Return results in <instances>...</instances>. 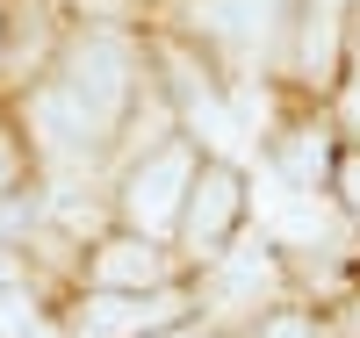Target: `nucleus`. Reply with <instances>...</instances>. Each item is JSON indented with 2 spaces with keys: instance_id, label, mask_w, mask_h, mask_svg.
Instances as JSON below:
<instances>
[{
  "instance_id": "nucleus-9",
  "label": "nucleus",
  "mask_w": 360,
  "mask_h": 338,
  "mask_svg": "<svg viewBox=\"0 0 360 338\" xmlns=\"http://www.w3.org/2000/svg\"><path fill=\"white\" fill-rule=\"evenodd\" d=\"M159 273H166V252H159L144 230L108 238L101 252H94V281H101V288H159Z\"/></svg>"
},
{
  "instance_id": "nucleus-17",
  "label": "nucleus",
  "mask_w": 360,
  "mask_h": 338,
  "mask_svg": "<svg viewBox=\"0 0 360 338\" xmlns=\"http://www.w3.org/2000/svg\"><path fill=\"white\" fill-rule=\"evenodd\" d=\"M22 338H58V331H51V324H44V317H37V324H29V331H22Z\"/></svg>"
},
{
  "instance_id": "nucleus-3",
  "label": "nucleus",
  "mask_w": 360,
  "mask_h": 338,
  "mask_svg": "<svg viewBox=\"0 0 360 338\" xmlns=\"http://www.w3.org/2000/svg\"><path fill=\"white\" fill-rule=\"evenodd\" d=\"M259 223H266V238H281V245H332L339 238L324 195L303 188V180H288L281 166H259Z\"/></svg>"
},
{
  "instance_id": "nucleus-16",
  "label": "nucleus",
  "mask_w": 360,
  "mask_h": 338,
  "mask_svg": "<svg viewBox=\"0 0 360 338\" xmlns=\"http://www.w3.org/2000/svg\"><path fill=\"white\" fill-rule=\"evenodd\" d=\"M0 288H15V252L0 245Z\"/></svg>"
},
{
  "instance_id": "nucleus-11",
  "label": "nucleus",
  "mask_w": 360,
  "mask_h": 338,
  "mask_svg": "<svg viewBox=\"0 0 360 338\" xmlns=\"http://www.w3.org/2000/svg\"><path fill=\"white\" fill-rule=\"evenodd\" d=\"M288 180H303V188H317V180H324V137L317 130H295V144L281 151V159H274Z\"/></svg>"
},
{
  "instance_id": "nucleus-15",
  "label": "nucleus",
  "mask_w": 360,
  "mask_h": 338,
  "mask_svg": "<svg viewBox=\"0 0 360 338\" xmlns=\"http://www.w3.org/2000/svg\"><path fill=\"white\" fill-rule=\"evenodd\" d=\"M339 195H346V209L360 216V151H353V159L339 166Z\"/></svg>"
},
{
  "instance_id": "nucleus-2",
  "label": "nucleus",
  "mask_w": 360,
  "mask_h": 338,
  "mask_svg": "<svg viewBox=\"0 0 360 338\" xmlns=\"http://www.w3.org/2000/svg\"><path fill=\"white\" fill-rule=\"evenodd\" d=\"M188 188H195V159H188V151H152V159L123 180V216H130V230L166 238L180 223V209H188Z\"/></svg>"
},
{
  "instance_id": "nucleus-10",
  "label": "nucleus",
  "mask_w": 360,
  "mask_h": 338,
  "mask_svg": "<svg viewBox=\"0 0 360 338\" xmlns=\"http://www.w3.org/2000/svg\"><path fill=\"white\" fill-rule=\"evenodd\" d=\"M332 51H339V8L332 0H310V22H303V51H295V65L310 79H332Z\"/></svg>"
},
{
  "instance_id": "nucleus-5",
  "label": "nucleus",
  "mask_w": 360,
  "mask_h": 338,
  "mask_svg": "<svg viewBox=\"0 0 360 338\" xmlns=\"http://www.w3.org/2000/svg\"><path fill=\"white\" fill-rule=\"evenodd\" d=\"M166 72H173V101H180V115H188V130H195L209 151H224V159H245V151H252V130L224 108V94H217V86H209V79H202L180 51L166 58Z\"/></svg>"
},
{
  "instance_id": "nucleus-6",
  "label": "nucleus",
  "mask_w": 360,
  "mask_h": 338,
  "mask_svg": "<svg viewBox=\"0 0 360 338\" xmlns=\"http://www.w3.org/2000/svg\"><path fill=\"white\" fill-rule=\"evenodd\" d=\"M274 288H281V266H274V252H266V238L209 259V302H217L224 317H252L259 302H274Z\"/></svg>"
},
{
  "instance_id": "nucleus-4",
  "label": "nucleus",
  "mask_w": 360,
  "mask_h": 338,
  "mask_svg": "<svg viewBox=\"0 0 360 338\" xmlns=\"http://www.w3.org/2000/svg\"><path fill=\"white\" fill-rule=\"evenodd\" d=\"M238 209H245V180H238V166H202L195 188H188V209H180V238L195 245V259H217V245L231 238Z\"/></svg>"
},
{
  "instance_id": "nucleus-7",
  "label": "nucleus",
  "mask_w": 360,
  "mask_h": 338,
  "mask_svg": "<svg viewBox=\"0 0 360 338\" xmlns=\"http://www.w3.org/2000/svg\"><path fill=\"white\" fill-rule=\"evenodd\" d=\"M188 302L180 295H166V288H101L94 302H86V338H144V331H159V324H173Z\"/></svg>"
},
{
  "instance_id": "nucleus-1",
  "label": "nucleus",
  "mask_w": 360,
  "mask_h": 338,
  "mask_svg": "<svg viewBox=\"0 0 360 338\" xmlns=\"http://www.w3.org/2000/svg\"><path fill=\"white\" fill-rule=\"evenodd\" d=\"M130 79H137V58H130L123 37H86L65 58V79L58 86H65V101L108 137L115 122H123V108H130Z\"/></svg>"
},
{
  "instance_id": "nucleus-13",
  "label": "nucleus",
  "mask_w": 360,
  "mask_h": 338,
  "mask_svg": "<svg viewBox=\"0 0 360 338\" xmlns=\"http://www.w3.org/2000/svg\"><path fill=\"white\" fill-rule=\"evenodd\" d=\"M346 122L360 130V29H353V65H346Z\"/></svg>"
},
{
  "instance_id": "nucleus-18",
  "label": "nucleus",
  "mask_w": 360,
  "mask_h": 338,
  "mask_svg": "<svg viewBox=\"0 0 360 338\" xmlns=\"http://www.w3.org/2000/svg\"><path fill=\"white\" fill-rule=\"evenodd\" d=\"M166 338H195V331H166Z\"/></svg>"
},
{
  "instance_id": "nucleus-12",
  "label": "nucleus",
  "mask_w": 360,
  "mask_h": 338,
  "mask_svg": "<svg viewBox=\"0 0 360 338\" xmlns=\"http://www.w3.org/2000/svg\"><path fill=\"white\" fill-rule=\"evenodd\" d=\"M259 338H324V331H317V317H303V310H274V317L259 324Z\"/></svg>"
},
{
  "instance_id": "nucleus-19",
  "label": "nucleus",
  "mask_w": 360,
  "mask_h": 338,
  "mask_svg": "<svg viewBox=\"0 0 360 338\" xmlns=\"http://www.w3.org/2000/svg\"><path fill=\"white\" fill-rule=\"evenodd\" d=\"M332 8H346V0H332Z\"/></svg>"
},
{
  "instance_id": "nucleus-14",
  "label": "nucleus",
  "mask_w": 360,
  "mask_h": 338,
  "mask_svg": "<svg viewBox=\"0 0 360 338\" xmlns=\"http://www.w3.org/2000/svg\"><path fill=\"white\" fill-rule=\"evenodd\" d=\"M15 180H22V151H15V137H8V130H0V195H8Z\"/></svg>"
},
{
  "instance_id": "nucleus-8",
  "label": "nucleus",
  "mask_w": 360,
  "mask_h": 338,
  "mask_svg": "<svg viewBox=\"0 0 360 338\" xmlns=\"http://www.w3.org/2000/svg\"><path fill=\"white\" fill-rule=\"evenodd\" d=\"M188 22L202 29V37L231 44V51H259L281 29V0H195Z\"/></svg>"
}]
</instances>
